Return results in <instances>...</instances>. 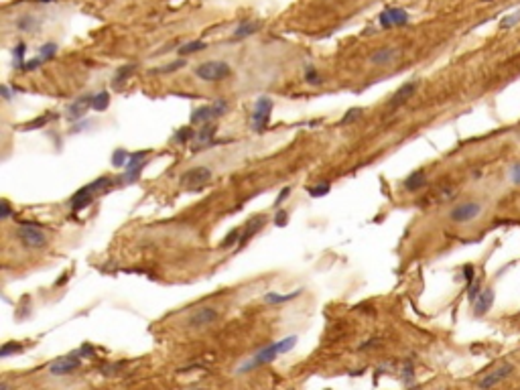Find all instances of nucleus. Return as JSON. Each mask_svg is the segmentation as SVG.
Segmentation results:
<instances>
[{
  "label": "nucleus",
  "mask_w": 520,
  "mask_h": 390,
  "mask_svg": "<svg viewBox=\"0 0 520 390\" xmlns=\"http://www.w3.org/2000/svg\"><path fill=\"white\" fill-rule=\"evenodd\" d=\"M147 157H149V151H137V153H130V159L124 167V175L120 177L122 185H133L141 179L145 167H147Z\"/></svg>",
  "instance_id": "nucleus-3"
},
{
  "label": "nucleus",
  "mask_w": 520,
  "mask_h": 390,
  "mask_svg": "<svg viewBox=\"0 0 520 390\" xmlns=\"http://www.w3.org/2000/svg\"><path fill=\"white\" fill-rule=\"evenodd\" d=\"M128 159H130V153H128L126 149H116V151L112 153V165H114V167H126Z\"/></svg>",
  "instance_id": "nucleus-32"
},
{
  "label": "nucleus",
  "mask_w": 520,
  "mask_h": 390,
  "mask_svg": "<svg viewBox=\"0 0 520 390\" xmlns=\"http://www.w3.org/2000/svg\"><path fill=\"white\" fill-rule=\"evenodd\" d=\"M88 108H92V96H90V94H83V96H79L75 102H71V104L67 106L65 120H67V122H77V120H81V118L85 116Z\"/></svg>",
  "instance_id": "nucleus-14"
},
{
  "label": "nucleus",
  "mask_w": 520,
  "mask_h": 390,
  "mask_svg": "<svg viewBox=\"0 0 520 390\" xmlns=\"http://www.w3.org/2000/svg\"><path fill=\"white\" fill-rule=\"evenodd\" d=\"M211 120H213L211 104H209V106H199V108H195V110L191 112V118H189L191 126H203V124H207V122H211Z\"/></svg>",
  "instance_id": "nucleus-20"
},
{
  "label": "nucleus",
  "mask_w": 520,
  "mask_h": 390,
  "mask_svg": "<svg viewBox=\"0 0 520 390\" xmlns=\"http://www.w3.org/2000/svg\"><path fill=\"white\" fill-rule=\"evenodd\" d=\"M41 59L39 57H35V59H31V61H25V65H23V69L21 71H35V69H39L41 67Z\"/></svg>",
  "instance_id": "nucleus-46"
},
{
  "label": "nucleus",
  "mask_w": 520,
  "mask_h": 390,
  "mask_svg": "<svg viewBox=\"0 0 520 390\" xmlns=\"http://www.w3.org/2000/svg\"><path fill=\"white\" fill-rule=\"evenodd\" d=\"M55 118H57V114H43V116H39V118L31 120V122H27V124L23 126V130H37V128H43L45 124L53 122Z\"/></svg>",
  "instance_id": "nucleus-26"
},
{
  "label": "nucleus",
  "mask_w": 520,
  "mask_h": 390,
  "mask_svg": "<svg viewBox=\"0 0 520 390\" xmlns=\"http://www.w3.org/2000/svg\"><path fill=\"white\" fill-rule=\"evenodd\" d=\"M55 53H57V45L55 43H45V45H41V49H39V59L45 63V61H49V59H53L55 57Z\"/></svg>",
  "instance_id": "nucleus-30"
},
{
  "label": "nucleus",
  "mask_w": 520,
  "mask_h": 390,
  "mask_svg": "<svg viewBox=\"0 0 520 390\" xmlns=\"http://www.w3.org/2000/svg\"><path fill=\"white\" fill-rule=\"evenodd\" d=\"M240 234H242V230H240V228H234V230H232V232L222 240L220 248H222V250H226V248H232L234 244H238V242H240Z\"/></svg>",
  "instance_id": "nucleus-33"
},
{
  "label": "nucleus",
  "mask_w": 520,
  "mask_h": 390,
  "mask_svg": "<svg viewBox=\"0 0 520 390\" xmlns=\"http://www.w3.org/2000/svg\"><path fill=\"white\" fill-rule=\"evenodd\" d=\"M325 390H331V388H325Z\"/></svg>",
  "instance_id": "nucleus-52"
},
{
  "label": "nucleus",
  "mask_w": 520,
  "mask_h": 390,
  "mask_svg": "<svg viewBox=\"0 0 520 390\" xmlns=\"http://www.w3.org/2000/svg\"><path fill=\"white\" fill-rule=\"evenodd\" d=\"M267 215L263 213V215H254V218H250L246 224H244V230H242V234H240V242H238V248L236 250H240V248H244L260 230L265 228V224H267Z\"/></svg>",
  "instance_id": "nucleus-13"
},
{
  "label": "nucleus",
  "mask_w": 520,
  "mask_h": 390,
  "mask_svg": "<svg viewBox=\"0 0 520 390\" xmlns=\"http://www.w3.org/2000/svg\"><path fill=\"white\" fill-rule=\"evenodd\" d=\"M380 343H382V337L374 335V337H368L366 341H362V343L358 345V350H360V352H366V350H370V348H378Z\"/></svg>",
  "instance_id": "nucleus-42"
},
{
  "label": "nucleus",
  "mask_w": 520,
  "mask_h": 390,
  "mask_svg": "<svg viewBox=\"0 0 520 390\" xmlns=\"http://www.w3.org/2000/svg\"><path fill=\"white\" fill-rule=\"evenodd\" d=\"M405 189L407 191H419V189H423L425 185H427V173H425V169H417V171H413L407 179H405Z\"/></svg>",
  "instance_id": "nucleus-19"
},
{
  "label": "nucleus",
  "mask_w": 520,
  "mask_h": 390,
  "mask_svg": "<svg viewBox=\"0 0 520 390\" xmlns=\"http://www.w3.org/2000/svg\"><path fill=\"white\" fill-rule=\"evenodd\" d=\"M215 133H218L215 124H211V122L203 124V126L197 130V133H195V139H193V143H191V151L199 153V151H203V149H209V147H215V145L224 143V141H215Z\"/></svg>",
  "instance_id": "nucleus-9"
},
{
  "label": "nucleus",
  "mask_w": 520,
  "mask_h": 390,
  "mask_svg": "<svg viewBox=\"0 0 520 390\" xmlns=\"http://www.w3.org/2000/svg\"><path fill=\"white\" fill-rule=\"evenodd\" d=\"M360 116H362V110H360V108H352V110H348V112H345V116L341 118V122H339V124L356 122V120H360Z\"/></svg>",
  "instance_id": "nucleus-41"
},
{
  "label": "nucleus",
  "mask_w": 520,
  "mask_h": 390,
  "mask_svg": "<svg viewBox=\"0 0 520 390\" xmlns=\"http://www.w3.org/2000/svg\"><path fill=\"white\" fill-rule=\"evenodd\" d=\"M295 345H297V335H287V337L281 339V341H273V343L265 345L260 352H256L252 358H248L244 364H240L238 370H236V374H244V372H250V370H254V368L267 366V364L275 362L281 354L291 352Z\"/></svg>",
  "instance_id": "nucleus-1"
},
{
  "label": "nucleus",
  "mask_w": 520,
  "mask_h": 390,
  "mask_svg": "<svg viewBox=\"0 0 520 390\" xmlns=\"http://www.w3.org/2000/svg\"><path fill=\"white\" fill-rule=\"evenodd\" d=\"M399 57H401V51L397 47H380L378 51L372 53L370 61L374 65H390V63H395Z\"/></svg>",
  "instance_id": "nucleus-17"
},
{
  "label": "nucleus",
  "mask_w": 520,
  "mask_h": 390,
  "mask_svg": "<svg viewBox=\"0 0 520 390\" xmlns=\"http://www.w3.org/2000/svg\"><path fill=\"white\" fill-rule=\"evenodd\" d=\"M512 374H514V364L504 362V364H500L498 368H494L492 372L484 374V376L478 380V390H494L496 386H500L502 382H506Z\"/></svg>",
  "instance_id": "nucleus-6"
},
{
  "label": "nucleus",
  "mask_w": 520,
  "mask_h": 390,
  "mask_svg": "<svg viewBox=\"0 0 520 390\" xmlns=\"http://www.w3.org/2000/svg\"><path fill=\"white\" fill-rule=\"evenodd\" d=\"M211 179V169L207 167H191L179 177V185L185 189H199Z\"/></svg>",
  "instance_id": "nucleus-8"
},
{
  "label": "nucleus",
  "mask_w": 520,
  "mask_h": 390,
  "mask_svg": "<svg viewBox=\"0 0 520 390\" xmlns=\"http://www.w3.org/2000/svg\"><path fill=\"white\" fill-rule=\"evenodd\" d=\"M273 108H275V102L269 98V96H263L258 98L256 104H254V110H252V130L254 133H263V130L269 126L271 122V114H273Z\"/></svg>",
  "instance_id": "nucleus-4"
},
{
  "label": "nucleus",
  "mask_w": 520,
  "mask_h": 390,
  "mask_svg": "<svg viewBox=\"0 0 520 390\" xmlns=\"http://www.w3.org/2000/svg\"><path fill=\"white\" fill-rule=\"evenodd\" d=\"M25 53H27V45H25V43H19V45L15 47V51H13V55H15V67H17V69H23V65H25Z\"/></svg>",
  "instance_id": "nucleus-35"
},
{
  "label": "nucleus",
  "mask_w": 520,
  "mask_h": 390,
  "mask_svg": "<svg viewBox=\"0 0 520 390\" xmlns=\"http://www.w3.org/2000/svg\"><path fill=\"white\" fill-rule=\"evenodd\" d=\"M203 49H205V43H203V41H191V43L181 45V47L177 49V53H179L181 57H187V55L197 53V51H203Z\"/></svg>",
  "instance_id": "nucleus-27"
},
{
  "label": "nucleus",
  "mask_w": 520,
  "mask_h": 390,
  "mask_svg": "<svg viewBox=\"0 0 520 390\" xmlns=\"http://www.w3.org/2000/svg\"><path fill=\"white\" fill-rule=\"evenodd\" d=\"M230 73H232V67L226 61H205L195 67V75L203 81H220L230 77Z\"/></svg>",
  "instance_id": "nucleus-5"
},
{
  "label": "nucleus",
  "mask_w": 520,
  "mask_h": 390,
  "mask_svg": "<svg viewBox=\"0 0 520 390\" xmlns=\"http://www.w3.org/2000/svg\"><path fill=\"white\" fill-rule=\"evenodd\" d=\"M193 390H205V388H193Z\"/></svg>",
  "instance_id": "nucleus-51"
},
{
  "label": "nucleus",
  "mask_w": 520,
  "mask_h": 390,
  "mask_svg": "<svg viewBox=\"0 0 520 390\" xmlns=\"http://www.w3.org/2000/svg\"><path fill=\"white\" fill-rule=\"evenodd\" d=\"M122 366H124V362H120V364H106V366H102V374L104 376H114V374L120 372Z\"/></svg>",
  "instance_id": "nucleus-44"
},
{
  "label": "nucleus",
  "mask_w": 520,
  "mask_h": 390,
  "mask_svg": "<svg viewBox=\"0 0 520 390\" xmlns=\"http://www.w3.org/2000/svg\"><path fill=\"white\" fill-rule=\"evenodd\" d=\"M301 289L299 291H293V293H287V295H281V293H265V297H263V301L267 303V305H281V303H289V301H293V299H297V297H301Z\"/></svg>",
  "instance_id": "nucleus-21"
},
{
  "label": "nucleus",
  "mask_w": 520,
  "mask_h": 390,
  "mask_svg": "<svg viewBox=\"0 0 520 390\" xmlns=\"http://www.w3.org/2000/svg\"><path fill=\"white\" fill-rule=\"evenodd\" d=\"M0 390H11V384H9L7 380H5L3 384H0Z\"/></svg>",
  "instance_id": "nucleus-49"
},
{
  "label": "nucleus",
  "mask_w": 520,
  "mask_h": 390,
  "mask_svg": "<svg viewBox=\"0 0 520 390\" xmlns=\"http://www.w3.org/2000/svg\"><path fill=\"white\" fill-rule=\"evenodd\" d=\"M287 222H289V213H287L285 209H277V213H275V226H277V228H285Z\"/></svg>",
  "instance_id": "nucleus-43"
},
{
  "label": "nucleus",
  "mask_w": 520,
  "mask_h": 390,
  "mask_svg": "<svg viewBox=\"0 0 520 390\" xmlns=\"http://www.w3.org/2000/svg\"><path fill=\"white\" fill-rule=\"evenodd\" d=\"M518 21H520V13H514V15H508V17H504V19H502V23H500V27H502V29H508V27L516 25Z\"/></svg>",
  "instance_id": "nucleus-45"
},
{
  "label": "nucleus",
  "mask_w": 520,
  "mask_h": 390,
  "mask_svg": "<svg viewBox=\"0 0 520 390\" xmlns=\"http://www.w3.org/2000/svg\"><path fill=\"white\" fill-rule=\"evenodd\" d=\"M417 88H419V81H407V83H403L393 96H390V100H388V106L390 108H399V106H403L409 98H413V94L417 92Z\"/></svg>",
  "instance_id": "nucleus-16"
},
{
  "label": "nucleus",
  "mask_w": 520,
  "mask_h": 390,
  "mask_svg": "<svg viewBox=\"0 0 520 390\" xmlns=\"http://www.w3.org/2000/svg\"><path fill=\"white\" fill-rule=\"evenodd\" d=\"M0 92H3L5 102H11V90H9V85H3V88H0Z\"/></svg>",
  "instance_id": "nucleus-48"
},
{
  "label": "nucleus",
  "mask_w": 520,
  "mask_h": 390,
  "mask_svg": "<svg viewBox=\"0 0 520 390\" xmlns=\"http://www.w3.org/2000/svg\"><path fill=\"white\" fill-rule=\"evenodd\" d=\"M305 81H307V83H311V85H319L323 79H321L319 71H317L313 65H309V67L305 69Z\"/></svg>",
  "instance_id": "nucleus-37"
},
{
  "label": "nucleus",
  "mask_w": 520,
  "mask_h": 390,
  "mask_svg": "<svg viewBox=\"0 0 520 390\" xmlns=\"http://www.w3.org/2000/svg\"><path fill=\"white\" fill-rule=\"evenodd\" d=\"M13 213H15V209H13L9 199L0 201V220H9V218H13Z\"/></svg>",
  "instance_id": "nucleus-40"
},
{
  "label": "nucleus",
  "mask_w": 520,
  "mask_h": 390,
  "mask_svg": "<svg viewBox=\"0 0 520 390\" xmlns=\"http://www.w3.org/2000/svg\"><path fill=\"white\" fill-rule=\"evenodd\" d=\"M492 301H494V293L488 289V291H484V293H480V297H478V301H475V313L478 315H484L490 307H492Z\"/></svg>",
  "instance_id": "nucleus-24"
},
{
  "label": "nucleus",
  "mask_w": 520,
  "mask_h": 390,
  "mask_svg": "<svg viewBox=\"0 0 520 390\" xmlns=\"http://www.w3.org/2000/svg\"><path fill=\"white\" fill-rule=\"evenodd\" d=\"M218 317H220L218 307H199V309H195V311L189 315L187 325H189V329H203V327L215 323Z\"/></svg>",
  "instance_id": "nucleus-10"
},
{
  "label": "nucleus",
  "mask_w": 520,
  "mask_h": 390,
  "mask_svg": "<svg viewBox=\"0 0 520 390\" xmlns=\"http://www.w3.org/2000/svg\"><path fill=\"white\" fill-rule=\"evenodd\" d=\"M108 106H110V94L108 92H100V94L92 96V110L104 112V110H108Z\"/></svg>",
  "instance_id": "nucleus-25"
},
{
  "label": "nucleus",
  "mask_w": 520,
  "mask_h": 390,
  "mask_svg": "<svg viewBox=\"0 0 520 390\" xmlns=\"http://www.w3.org/2000/svg\"><path fill=\"white\" fill-rule=\"evenodd\" d=\"M181 67H185V59H177V61H171V63H167V65H163V67H157V69H153L151 73H161V75H165V73H173V71H177V69H181Z\"/></svg>",
  "instance_id": "nucleus-31"
},
{
  "label": "nucleus",
  "mask_w": 520,
  "mask_h": 390,
  "mask_svg": "<svg viewBox=\"0 0 520 390\" xmlns=\"http://www.w3.org/2000/svg\"><path fill=\"white\" fill-rule=\"evenodd\" d=\"M41 3H53V0H41Z\"/></svg>",
  "instance_id": "nucleus-50"
},
{
  "label": "nucleus",
  "mask_w": 520,
  "mask_h": 390,
  "mask_svg": "<svg viewBox=\"0 0 520 390\" xmlns=\"http://www.w3.org/2000/svg\"><path fill=\"white\" fill-rule=\"evenodd\" d=\"M260 31V21H244L236 27L234 31V39H244V37H250L254 33Z\"/></svg>",
  "instance_id": "nucleus-22"
},
{
  "label": "nucleus",
  "mask_w": 520,
  "mask_h": 390,
  "mask_svg": "<svg viewBox=\"0 0 520 390\" xmlns=\"http://www.w3.org/2000/svg\"><path fill=\"white\" fill-rule=\"evenodd\" d=\"M195 133L197 130H193L191 126H183V128H179L177 133L171 137V143H179V145H189V143H193V139H195Z\"/></svg>",
  "instance_id": "nucleus-23"
},
{
  "label": "nucleus",
  "mask_w": 520,
  "mask_h": 390,
  "mask_svg": "<svg viewBox=\"0 0 520 390\" xmlns=\"http://www.w3.org/2000/svg\"><path fill=\"white\" fill-rule=\"evenodd\" d=\"M484 211V205L475 199H467V201H461L457 203L451 211H449V220L455 222V224H467L475 218H480Z\"/></svg>",
  "instance_id": "nucleus-7"
},
{
  "label": "nucleus",
  "mask_w": 520,
  "mask_h": 390,
  "mask_svg": "<svg viewBox=\"0 0 520 390\" xmlns=\"http://www.w3.org/2000/svg\"><path fill=\"white\" fill-rule=\"evenodd\" d=\"M289 195H291V187H283L281 193H279V197H277V201H275V207H281V205L289 199Z\"/></svg>",
  "instance_id": "nucleus-47"
},
{
  "label": "nucleus",
  "mask_w": 520,
  "mask_h": 390,
  "mask_svg": "<svg viewBox=\"0 0 520 390\" xmlns=\"http://www.w3.org/2000/svg\"><path fill=\"white\" fill-rule=\"evenodd\" d=\"M378 23H380V27H382V29L403 27V25H407V23H409V13H407V11H403V9H397V7L386 9V11H382V13L378 15Z\"/></svg>",
  "instance_id": "nucleus-12"
},
{
  "label": "nucleus",
  "mask_w": 520,
  "mask_h": 390,
  "mask_svg": "<svg viewBox=\"0 0 520 390\" xmlns=\"http://www.w3.org/2000/svg\"><path fill=\"white\" fill-rule=\"evenodd\" d=\"M137 69H139V65H137V63H126V65H120V67L114 71L112 88H114V90H120V88L130 79V75H133Z\"/></svg>",
  "instance_id": "nucleus-18"
},
{
  "label": "nucleus",
  "mask_w": 520,
  "mask_h": 390,
  "mask_svg": "<svg viewBox=\"0 0 520 390\" xmlns=\"http://www.w3.org/2000/svg\"><path fill=\"white\" fill-rule=\"evenodd\" d=\"M403 382L407 388H411L415 384V366H413V360H407L405 362V368H403Z\"/></svg>",
  "instance_id": "nucleus-28"
},
{
  "label": "nucleus",
  "mask_w": 520,
  "mask_h": 390,
  "mask_svg": "<svg viewBox=\"0 0 520 390\" xmlns=\"http://www.w3.org/2000/svg\"><path fill=\"white\" fill-rule=\"evenodd\" d=\"M23 352V345L17 343V341H5L3 348H0V358H9L13 354H21Z\"/></svg>",
  "instance_id": "nucleus-29"
},
{
  "label": "nucleus",
  "mask_w": 520,
  "mask_h": 390,
  "mask_svg": "<svg viewBox=\"0 0 520 390\" xmlns=\"http://www.w3.org/2000/svg\"><path fill=\"white\" fill-rule=\"evenodd\" d=\"M331 191V185L329 183H319V185H313V187H307V193L311 197H323Z\"/></svg>",
  "instance_id": "nucleus-36"
},
{
  "label": "nucleus",
  "mask_w": 520,
  "mask_h": 390,
  "mask_svg": "<svg viewBox=\"0 0 520 390\" xmlns=\"http://www.w3.org/2000/svg\"><path fill=\"white\" fill-rule=\"evenodd\" d=\"M94 199H96L94 191L85 185V187L77 189V191L69 197V207H71V211H83L88 205H92V201H94Z\"/></svg>",
  "instance_id": "nucleus-15"
},
{
  "label": "nucleus",
  "mask_w": 520,
  "mask_h": 390,
  "mask_svg": "<svg viewBox=\"0 0 520 390\" xmlns=\"http://www.w3.org/2000/svg\"><path fill=\"white\" fill-rule=\"evenodd\" d=\"M211 110H213V118H222L228 114V102L224 98H215L211 102Z\"/></svg>",
  "instance_id": "nucleus-34"
},
{
  "label": "nucleus",
  "mask_w": 520,
  "mask_h": 390,
  "mask_svg": "<svg viewBox=\"0 0 520 390\" xmlns=\"http://www.w3.org/2000/svg\"><path fill=\"white\" fill-rule=\"evenodd\" d=\"M75 354H77L79 358H94V356H96V348L85 341V343H81V345L75 350Z\"/></svg>",
  "instance_id": "nucleus-39"
},
{
  "label": "nucleus",
  "mask_w": 520,
  "mask_h": 390,
  "mask_svg": "<svg viewBox=\"0 0 520 390\" xmlns=\"http://www.w3.org/2000/svg\"><path fill=\"white\" fill-rule=\"evenodd\" d=\"M17 27H19L21 31H33V29L39 27V23H37L33 17H23V19L17 23Z\"/></svg>",
  "instance_id": "nucleus-38"
},
{
  "label": "nucleus",
  "mask_w": 520,
  "mask_h": 390,
  "mask_svg": "<svg viewBox=\"0 0 520 390\" xmlns=\"http://www.w3.org/2000/svg\"><path fill=\"white\" fill-rule=\"evenodd\" d=\"M79 366H81V358H79L75 352H71V354H67V356L57 358L55 362H51V364H49V374H51V376H65V374L75 372Z\"/></svg>",
  "instance_id": "nucleus-11"
},
{
  "label": "nucleus",
  "mask_w": 520,
  "mask_h": 390,
  "mask_svg": "<svg viewBox=\"0 0 520 390\" xmlns=\"http://www.w3.org/2000/svg\"><path fill=\"white\" fill-rule=\"evenodd\" d=\"M15 236L19 238V242L23 244V248H27V250H43V248L47 246V236H45V232H43L37 224H31V222H23V224L17 228Z\"/></svg>",
  "instance_id": "nucleus-2"
}]
</instances>
